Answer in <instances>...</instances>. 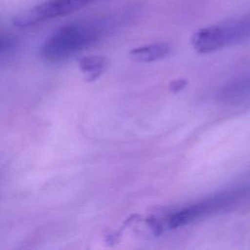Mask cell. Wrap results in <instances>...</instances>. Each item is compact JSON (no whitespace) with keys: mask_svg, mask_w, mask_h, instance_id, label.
<instances>
[{"mask_svg":"<svg viewBox=\"0 0 250 250\" xmlns=\"http://www.w3.org/2000/svg\"><path fill=\"white\" fill-rule=\"evenodd\" d=\"M170 53V46L166 43H152L135 48L129 55L133 61L139 62H150L165 58Z\"/></svg>","mask_w":250,"mask_h":250,"instance_id":"cell-4","label":"cell"},{"mask_svg":"<svg viewBox=\"0 0 250 250\" xmlns=\"http://www.w3.org/2000/svg\"><path fill=\"white\" fill-rule=\"evenodd\" d=\"M235 197L236 194L232 192L216 194L212 197L204 199L200 202H197L171 214L166 219V226L168 229H176L188 225L189 223L193 222L198 218H201L207 214L224 208L225 206L232 202Z\"/></svg>","mask_w":250,"mask_h":250,"instance_id":"cell-3","label":"cell"},{"mask_svg":"<svg viewBox=\"0 0 250 250\" xmlns=\"http://www.w3.org/2000/svg\"><path fill=\"white\" fill-rule=\"evenodd\" d=\"M106 29L102 21L71 22L57 29L43 44L40 54L47 62H61L98 42Z\"/></svg>","mask_w":250,"mask_h":250,"instance_id":"cell-1","label":"cell"},{"mask_svg":"<svg viewBox=\"0 0 250 250\" xmlns=\"http://www.w3.org/2000/svg\"><path fill=\"white\" fill-rule=\"evenodd\" d=\"M250 37V17L229 20L195 31L190 42L200 54H208Z\"/></svg>","mask_w":250,"mask_h":250,"instance_id":"cell-2","label":"cell"},{"mask_svg":"<svg viewBox=\"0 0 250 250\" xmlns=\"http://www.w3.org/2000/svg\"><path fill=\"white\" fill-rule=\"evenodd\" d=\"M187 84H188L187 80H185V79H177V80L173 81L170 84L169 88H170V91H172L174 93H177V92L181 91L182 89H184L187 86Z\"/></svg>","mask_w":250,"mask_h":250,"instance_id":"cell-6","label":"cell"},{"mask_svg":"<svg viewBox=\"0 0 250 250\" xmlns=\"http://www.w3.org/2000/svg\"><path fill=\"white\" fill-rule=\"evenodd\" d=\"M107 61L103 56L83 57L79 61V67L89 81L98 78L103 73Z\"/></svg>","mask_w":250,"mask_h":250,"instance_id":"cell-5","label":"cell"}]
</instances>
